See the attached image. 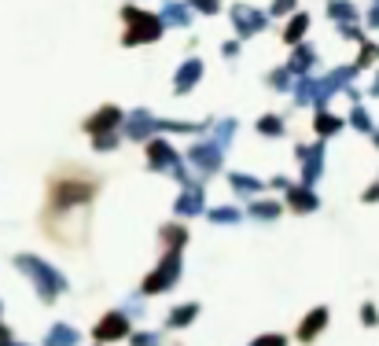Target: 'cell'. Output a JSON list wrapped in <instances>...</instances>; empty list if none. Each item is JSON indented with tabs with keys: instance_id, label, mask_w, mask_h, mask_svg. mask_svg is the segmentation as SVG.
<instances>
[{
	"instance_id": "6da1fadb",
	"label": "cell",
	"mask_w": 379,
	"mask_h": 346,
	"mask_svg": "<svg viewBox=\"0 0 379 346\" xmlns=\"http://www.w3.org/2000/svg\"><path fill=\"white\" fill-rule=\"evenodd\" d=\"M100 181L93 173H59L52 177V188H48V210H45V225L52 239L59 243H77L85 233L77 228V214H88V207H93V196H96Z\"/></svg>"
}]
</instances>
